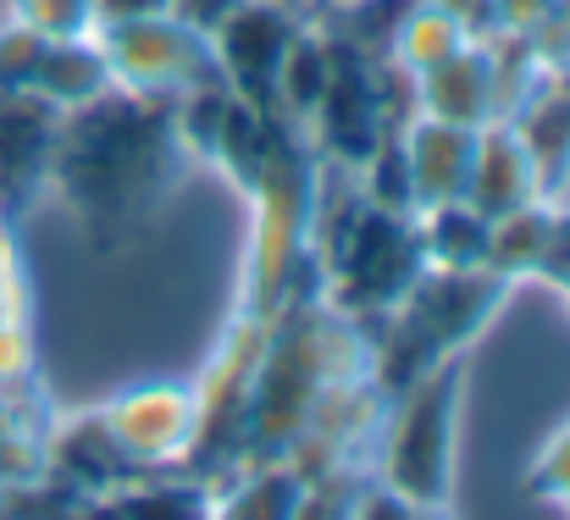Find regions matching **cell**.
Listing matches in <instances>:
<instances>
[{
	"instance_id": "obj_4",
	"label": "cell",
	"mask_w": 570,
	"mask_h": 520,
	"mask_svg": "<svg viewBox=\"0 0 570 520\" xmlns=\"http://www.w3.org/2000/svg\"><path fill=\"white\" fill-rule=\"evenodd\" d=\"M415 117H438L454 128H488L499 122V100H493V72H488V45L465 39L449 61L426 67L415 78Z\"/></svg>"
},
{
	"instance_id": "obj_9",
	"label": "cell",
	"mask_w": 570,
	"mask_h": 520,
	"mask_svg": "<svg viewBox=\"0 0 570 520\" xmlns=\"http://www.w3.org/2000/svg\"><path fill=\"white\" fill-rule=\"evenodd\" d=\"M426 261L449 266V272H471L482 261H493V216H482L471 199H443L426 205V233H421Z\"/></svg>"
},
{
	"instance_id": "obj_15",
	"label": "cell",
	"mask_w": 570,
	"mask_h": 520,
	"mask_svg": "<svg viewBox=\"0 0 570 520\" xmlns=\"http://www.w3.org/2000/svg\"><path fill=\"white\" fill-rule=\"evenodd\" d=\"M173 11V0H95V22L111 28V22H139V17H161Z\"/></svg>"
},
{
	"instance_id": "obj_12",
	"label": "cell",
	"mask_w": 570,
	"mask_h": 520,
	"mask_svg": "<svg viewBox=\"0 0 570 520\" xmlns=\"http://www.w3.org/2000/svg\"><path fill=\"white\" fill-rule=\"evenodd\" d=\"M45 33L39 28H28V22H6L0 28V95H11V89H33V78H39V61H45Z\"/></svg>"
},
{
	"instance_id": "obj_1",
	"label": "cell",
	"mask_w": 570,
	"mask_h": 520,
	"mask_svg": "<svg viewBox=\"0 0 570 520\" xmlns=\"http://www.w3.org/2000/svg\"><path fill=\"white\" fill-rule=\"evenodd\" d=\"M100 50H106L111 84L128 95H145V100H173L205 78H222L210 61V39L194 33L189 22H178L173 11L139 17V22H111Z\"/></svg>"
},
{
	"instance_id": "obj_2",
	"label": "cell",
	"mask_w": 570,
	"mask_h": 520,
	"mask_svg": "<svg viewBox=\"0 0 570 520\" xmlns=\"http://www.w3.org/2000/svg\"><path fill=\"white\" fill-rule=\"evenodd\" d=\"M294 33H299V17L288 6L238 0V11L210 33V61L238 100L277 111V67H283Z\"/></svg>"
},
{
	"instance_id": "obj_14",
	"label": "cell",
	"mask_w": 570,
	"mask_h": 520,
	"mask_svg": "<svg viewBox=\"0 0 570 520\" xmlns=\"http://www.w3.org/2000/svg\"><path fill=\"white\" fill-rule=\"evenodd\" d=\"M233 11H238V0H173V17H178V22H189L194 33H205V39H210Z\"/></svg>"
},
{
	"instance_id": "obj_6",
	"label": "cell",
	"mask_w": 570,
	"mask_h": 520,
	"mask_svg": "<svg viewBox=\"0 0 570 520\" xmlns=\"http://www.w3.org/2000/svg\"><path fill=\"white\" fill-rule=\"evenodd\" d=\"M538 173L515 139L510 122H488L476 128V156H471V183H465V199L482 210V216H504L527 199H538Z\"/></svg>"
},
{
	"instance_id": "obj_5",
	"label": "cell",
	"mask_w": 570,
	"mask_h": 520,
	"mask_svg": "<svg viewBox=\"0 0 570 520\" xmlns=\"http://www.w3.org/2000/svg\"><path fill=\"white\" fill-rule=\"evenodd\" d=\"M404 161H410V183H415V210L443 205V199H465L471 183V156H476V128H454L438 117H415L404 134Z\"/></svg>"
},
{
	"instance_id": "obj_10",
	"label": "cell",
	"mask_w": 570,
	"mask_h": 520,
	"mask_svg": "<svg viewBox=\"0 0 570 520\" xmlns=\"http://www.w3.org/2000/svg\"><path fill=\"white\" fill-rule=\"evenodd\" d=\"M465 39H471V33H465V22H460L454 11H443L438 0H415V6L399 17V28H393V61L421 78L426 67L449 61Z\"/></svg>"
},
{
	"instance_id": "obj_7",
	"label": "cell",
	"mask_w": 570,
	"mask_h": 520,
	"mask_svg": "<svg viewBox=\"0 0 570 520\" xmlns=\"http://www.w3.org/2000/svg\"><path fill=\"white\" fill-rule=\"evenodd\" d=\"M443 449H449V415H443L438 399L426 404V393H421V404L404 415L399 443H393V488H399L404 504H421V510L438 504V493H443Z\"/></svg>"
},
{
	"instance_id": "obj_11",
	"label": "cell",
	"mask_w": 570,
	"mask_h": 520,
	"mask_svg": "<svg viewBox=\"0 0 570 520\" xmlns=\"http://www.w3.org/2000/svg\"><path fill=\"white\" fill-rule=\"evenodd\" d=\"M361 167H366V205L372 210H393V216L415 210V183H410V161H404L399 134H387Z\"/></svg>"
},
{
	"instance_id": "obj_8",
	"label": "cell",
	"mask_w": 570,
	"mask_h": 520,
	"mask_svg": "<svg viewBox=\"0 0 570 520\" xmlns=\"http://www.w3.org/2000/svg\"><path fill=\"white\" fill-rule=\"evenodd\" d=\"M111 84V67H106V50L78 33V39H50L45 45V61H39V78H33V95H45L56 111H78L89 100H100Z\"/></svg>"
},
{
	"instance_id": "obj_13",
	"label": "cell",
	"mask_w": 570,
	"mask_h": 520,
	"mask_svg": "<svg viewBox=\"0 0 570 520\" xmlns=\"http://www.w3.org/2000/svg\"><path fill=\"white\" fill-rule=\"evenodd\" d=\"M17 22L39 28L45 39H78L95 28V0H17Z\"/></svg>"
},
{
	"instance_id": "obj_3",
	"label": "cell",
	"mask_w": 570,
	"mask_h": 520,
	"mask_svg": "<svg viewBox=\"0 0 570 520\" xmlns=\"http://www.w3.org/2000/svg\"><path fill=\"white\" fill-rule=\"evenodd\" d=\"M56 134H61V111L45 95L33 89L0 95V216L45 183L56 161Z\"/></svg>"
},
{
	"instance_id": "obj_16",
	"label": "cell",
	"mask_w": 570,
	"mask_h": 520,
	"mask_svg": "<svg viewBox=\"0 0 570 520\" xmlns=\"http://www.w3.org/2000/svg\"><path fill=\"white\" fill-rule=\"evenodd\" d=\"M266 6H288V11H294V6H305V0H266Z\"/></svg>"
}]
</instances>
